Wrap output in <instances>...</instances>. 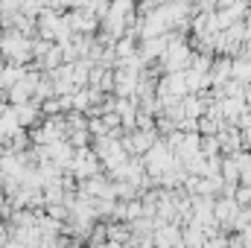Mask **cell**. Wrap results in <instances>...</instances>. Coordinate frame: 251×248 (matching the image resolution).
I'll return each mask as SVG.
<instances>
[{
  "label": "cell",
  "instance_id": "cell-1",
  "mask_svg": "<svg viewBox=\"0 0 251 248\" xmlns=\"http://www.w3.org/2000/svg\"><path fill=\"white\" fill-rule=\"evenodd\" d=\"M94 170H97V158H94L91 152H82V158L73 161V173H76L79 178H88Z\"/></svg>",
  "mask_w": 251,
  "mask_h": 248
},
{
  "label": "cell",
  "instance_id": "cell-2",
  "mask_svg": "<svg viewBox=\"0 0 251 248\" xmlns=\"http://www.w3.org/2000/svg\"><path fill=\"white\" fill-rule=\"evenodd\" d=\"M240 240H243V246H246V248H251V225L240 231Z\"/></svg>",
  "mask_w": 251,
  "mask_h": 248
}]
</instances>
